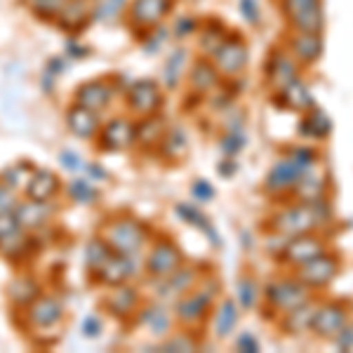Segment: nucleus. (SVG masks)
Masks as SVG:
<instances>
[{
	"instance_id": "4be33fe9",
	"label": "nucleus",
	"mask_w": 353,
	"mask_h": 353,
	"mask_svg": "<svg viewBox=\"0 0 353 353\" xmlns=\"http://www.w3.org/2000/svg\"><path fill=\"white\" fill-rule=\"evenodd\" d=\"M66 128L71 130V134H76L78 139H97L101 132V121L99 113L85 109L81 104H73L66 111Z\"/></svg>"
},
{
	"instance_id": "1a4fd4ad",
	"label": "nucleus",
	"mask_w": 353,
	"mask_h": 353,
	"mask_svg": "<svg viewBox=\"0 0 353 353\" xmlns=\"http://www.w3.org/2000/svg\"><path fill=\"white\" fill-rule=\"evenodd\" d=\"M184 264V252L174 241L161 238L151 245L144 259V271L149 273L151 281H163V278L172 276V273Z\"/></svg>"
},
{
	"instance_id": "9d476101",
	"label": "nucleus",
	"mask_w": 353,
	"mask_h": 353,
	"mask_svg": "<svg viewBox=\"0 0 353 353\" xmlns=\"http://www.w3.org/2000/svg\"><path fill=\"white\" fill-rule=\"evenodd\" d=\"M301 76V64L292 57V52L283 45V48H273L264 61V81L271 88V92H278L292 83L294 78Z\"/></svg>"
},
{
	"instance_id": "4d7b16f0",
	"label": "nucleus",
	"mask_w": 353,
	"mask_h": 353,
	"mask_svg": "<svg viewBox=\"0 0 353 353\" xmlns=\"http://www.w3.org/2000/svg\"><path fill=\"white\" fill-rule=\"evenodd\" d=\"M59 163H61V168L68 170V172H78V170L83 168L81 156H78V153H73V151H61L59 153Z\"/></svg>"
},
{
	"instance_id": "9b49d317",
	"label": "nucleus",
	"mask_w": 353,
	"mask_h": 353,
	"mask_svg": "<svg viewBox=\"0 0 353 353\" xmlns=\"http://www.w3.org/2000/svg\"><path fill=\"white\" fill-rule=\"evenodd\" d=\"M125 101H128L130 111H132L137 118L156 116V113H161L163 109V88L156 81H151V78L134 81L125 90Z\"/></svg>"
},
{
	"instance_id": "f8f14e48",
	"label": "nucleus",
	"mask_w": 353,
	"mask_h": 353,
	"mask_svg": "<svg viewBox=\"0 0 353 353\" xmlns=\"http://www.w3.org/2000/svg\"><path fill=\"white\" fill-rule=\"evenodd\" d=\"M327 252V243L323 241L316 233H304V236H294L290 238L283 248V252L278 254V259L288 266V269L297 271L299 266L309 264L311 259H316L318 254Z\"/></svg>"
},
{
	"instance_id": "2eb2a0df",
	"label": "nucleus",
	"mask_w": 353,
	"mask_h": 353,
	"mask_svg": "<svg viewBox=\"0 0 353 353\" xmlns=\"http://www.w3.org/2000/svg\"><path fill=\"white\" fill-rule=\"evenodd\" d=\"M101 151H128L137 144V123L130 118H111L106 125H101L99 132Z\"/></svg>"
},
{
	"instance_id": "c03bdc74",
	"label": "nucleus",
	"mask_w": 353,
	"mask_h": 353,
	"mask_svg": "<svg viewBox=\"0 0 353 353\" xmlns=\"http://www.w3.org/2000/svg\"><path fill=\"white\" fill-rule=\"evenodd\" d=\"M68 196L73 198L76 203H81V205H92L97 201V189L92 186V179H73L71 184H68Z\"/></svg>"
},
{
	"instance_id": "a211bd4d",
	"label": "nucleus",
	"mask_w": 353,
	"mask_h": 353,
	"mask_svg": "<svg viewBox=\"0 0 353 353\" xmlns=\"http://www.w3.org/2000/svg\"><path fill=\"white\" fill-rule=\"evenodd\" d=\"M26 318L33 327H54L64 318V304L57 297H52V294H41L33 304L26 306Z\"/></svg>"
},
{
	"instance_id": "2f4dec72",
	"label": "nucleus",
	"mask_w": 353,
	"mask_h": 353,
	"mask_svg": "<svg viewBox=\"0 0 353 353\" xmlns=\"http://www.w3.org/2000/svg\"><path fill=\"white\" fill-rule=\"evenodd\" d=\"M299 132L316 141L327 139L330 132H332V118H330L321 106H313V109H309L306 113H301Z\"/></svg>"
},
{
	"instance_id": "a19ab883",
	"label": "nucleus",
	"mask_w": 353,
	"mask_h": 353,
	"mask_svg": "<svg viewBox=\"0 0 353 353\" xmlns=\"http://www.w3.org/2000/svg\"><path fill=\"white\" fill-rule=\"evenodd\" d=\"M219 149L224 153L226 158H233L238 156L243 149H245V134H243V125L238 123H229V130L226 134L219 139Z\"/></svg>"
},
{
	"instance_id": "ddd939ff",
	"label": "nucleus",
	"mask_w": 353,
	"mask_h": 353,
	"mask_svg": "<svg viewBox=\"0 0 353 353\" xmlns=\"http://www.w3.org/2000/svg\"><path fill=\"white\" fill-rule=\"evenodd\" d=\"M349 323H351V318H349L346 304H341V301H323V304L318 306L311 334H316V337L323 341H334L337 334L349 325Z\"/></svg>"
},
{
	"instance_id": "6e6d98bb",
	"label": "nucleus",
	"mask_w": 353,
	"mask_h": 353,
	"mask_svg": "<svg viewBox=\"0 0 353 353\" xmlns=\"http://www.w3.org/2000/svg\"><path fill=\"white\" fill-rule=\"evenodd\" d=\"M236 349L243 353H257L261 351V344L252 332H241V337L236 339Z\"/></svg>"
},
{
	"instance_id": "0eeeda50",
	"label": "nucleus",
	"mask_w": 353,
	"mask_h": 353,
	"mask_svg": "<svg viewBox=\"0 0 353 353\" xmlns=\"http://www.w3.org/2000/svg\"><path fill=\"white\" fill-rule=\"evenodd\" d=\"M212 64L217 66L224 81H236L245 73V68L250 64V48L245 43L243 36L231 33L224 38V43L219 45V50L212 54Z\"/></svg>"
},
{
	"instance_id": "dca6fc26",
	"label": "nucleus",
	"mask_w": 353,
	"mask_h": 353,
	"mask_svg": "<svg viewBox=\"0 0 353 353\" xmlns=\"http://www.w3.org/2000/svg\"><path fill=\"white\" fill-rule=\"evenodd\" d=\"M285 48L301 66H311L321 61L323 52H325V41H323V33L290 31L285 38Z\"/></svg>"
},
{
	"instance_id": "423d86ee",
	"label": "nucleus",
	"mask_w": 353,
	"mask_h": 353,
	"mask_svg": "<svg viewBox=\"0 0 353 353\" xmlns=\"http://www.w3.org/2000/svg\"><path fill=\"white\" fill-rule=\"evenodd\" d=\"M219 285L217 283H205V285H196L191 292H186L184 297L176 299L174 304V316L184 325H201L210 311L214 309V299H217Z\"/></svg>"
},
{
	"instance_id": "603ef678",
	"label": "nucleus",
	"mask_w": 353,
	"mask_h": 353,
	"mask_svg": "<svg viewBox=\"0 0 353 353\" xmlns=\"http://www.w3.org/2000/svg\"><path fill=\"white\" fill-rule=\"evenodd\" d=\"M17 231H21V226L17 221L14 212H0V243L8 241L10 236H14Z\"/></svg>"
},
{
	"instance_id": "4c0bfd02",
	"label": "nucleus",
	"mask_w": 353,
	"mask_h": 353,
	"mask_svg": "<svg viewBox=\"0 0 353 353\" xmlns=\"http://www.w3.org/2000/svg\"><path fill=\"white\" fill-rule=\"evenodd\" d=\"M111 254H113V250L109 248V243L101 236H97L88 243V248H85V266H88V271L94 276V273L109 261Z\"/></svg>"
},
{
	"instance_id": "7ed1b4c3",
	"label": "nucleus",
	"mask_w": 353,
	"mask_h": 353,
	"mask_svg": "<svg viewBox=\"0 0 353 353\" xmlns=\"http://www.w3.org/2000/svg\"><path fill=\"white\" fill-rule=\"evenodd\" d=\"M101 238L109 243L113 252L137 257L149 241V229L134 217H116L101 226Z\"/></svg>"
},
{
	"instance_id": "c85d7f7f",
	"label": "nucleus",
	"mask_w": 353,
	"mask_h": 353,
	"mask_svg": "<svg viewBox=\"0 0 353 353\" xmlns=\"http://www.w3.org/2000/svg\"><path fill=\"white\" fill-rule=\"evenodd\" d=\"M168 121L156 113V116L141 118V123L137 125V144L141 149H161V144L165 141V134H168Z\"/></svg>"
},
{
	"instance_id": "ea45409f",
	"label": "nucleus",
	"mask_w": 353,
	"mask_h": 353,
	"mask_svg": "<svg viewBox=\"0 0 353 353\" xmlns=\"http://www.w3.org/2000/svg\"><path fill=\"white\" fill-rule=\"evenodd\" d=\"M236 297H238V306H241V309H254L261 299V290L250 276H243V278H238V283H236Z\"/></svg>"
},
{
	"instance_id": "3c124183",
	"label": "nucleus",
	"mask_w": 353,
	"mask_h": 353,
	"mask_svg": "<svg viewBox=\"0 0 353 353\" xmlns=\"http://www.w3.org/2000/svg\"><path fill=\"white\" fill-rule=\"evenodd\" d=\"M21 201H17V191L12 186H8L5 181H0V212H14L17 205Z\"/></svg>"
},
{
	"instance_id": "7c9ffc66",
	"label": "nucleus",
	"mask_w": 353,
	"mask_h": 353,
	"mask_svg": "<svg viewBox=\"0 0 353 353\" xmlns=\"http://www.w3.org/2000/svg\"><path fill=\"white\" fill-rule=\"evenodd\" d=\"M139 321H141V325L153 334V337H168V334L172 332V325H174L172 311H170L165 304L146 306V309L139 313Z\"/></svg>"
},
{
	"instance_id": "c756f323",
	"label": "nucleus",
	"mask_w": 353,
	"mask_h": 353,
	"mask_svg": "<svg viewBox=\"0 0 353 353\" xmlns=\"http://www.w3.org/2000/svg\"><path fill=\"white\" fill-rule=\"evenodd\" d=\"M104 306L109 309L111 316L116 318H128L139 309V292L134 288H130L128 283L113 288V294H109L104 301Z\"/></svg>"
},
{
	"instance_id": "8fccbe9b",
	"label": "nucleus",
	"mask_w": 353,
	"mask_h": 353,
	"mask_svg": "<svg viewBox=\"0 0 353 353\" xmlns=\"http://www.w3.org/2000/svg\"><path fill=\"white\" fill-rule=\"evenodd\" d=\"M191 196H193V201H198V203H210L217 196V191H214V186L210 184L208 179H196L191 186Z\"/></svg>"
},
{
	"instance_id": "39448f33",
	"label": "nucleus",
	"mask_w": 353,
	"mask_h": 353,
	"mask_svg": "<svg viewBox=\"0 0 353 353\" xmlns=\"http://www.w3.org/2000/svg\"><path fill=\"white\" fill-rule=\"evenodd\" d=\"M283 19L290 31L323 33L327 24L325 3L323 0H278Z\"/></svg>"
},
{
	"instance_id": "f3484780",
	"label": "nucleus",
	"mask_w": 353,
	"mask_h": 353,
	"mask_svg": "<svg viewBox=\"0 0 353 353\" xmlns=\"http://www.w3.org/2000/svg\"><path fill=\"white\" fill-rule=\"evenodd\" d=\"M273 101H276L281 109H288L294 113H306L316 106L309 83H306L301 76L294 78L292 83H288L285 88H281L278 92H273Z\"/></svg>"
},
{
	"instance_id": "49530a36",
	"label": "nucleus",
	"mask_w": 353,
	"mask_h": 353,
	"mask_svg": "<svg viewBox=\"0 0 353 353\" xmlns=\"http://www.w3.org/2000/svg\"><path fill=\"white\" fill-rule=\"evenodd\" d=\"M238 10L248 26H259L261 24V3L259 0H238Z\"/></svg>"
},
{
	"instance_id": "5701e85b",
	"label": "nucleus",
	"mask_w": 353,
	"mask_h": 353,
	"mask_svg": "<svg viewBox=\"0 0 353 353\" xmlns=\"http://www.w3.org/2000/svg\"><path fill=\"white\" fill-rule=\"evenodd\" d=\"M61 189V181L52 170H45V168H36L33 174L28 176L24 193L28 201H41V203H50L52 198L59 193Z\"/></svg>"
},
{
	"instance_id": "b1692460",
	"label": "nucleus",
	"mask_w": 353,
	"mask_h": 353,
	"mask_svg": "<svg viewBox=\"0 0 353 353\" xmlns=\"http://www.w3.org/2000/svg\"><path fill=\"white\" fill-rule=\"evenodd\" d=\"M113 99V85L97 78V81H88L83 83L81 88L76 90V104L85 106L90 111H97L101 113L106 106L111 104Z\"/></svg>"
},
{
	"instance_id": "412c9836",
	"label": "nucleus",
	"mask_w": 353,
	"mask_h": 353,
	"mask_svg": "<svg viewBox=\"0 0 353 353\" xmlns=\"http://www.w3.org/2000/svg\"><path fill=\"white\" fill-rule=\"evenodd\" d=\"M132 273H134V257H132V254L113 252L109 257V261H106V264L101 266L94 276H97V281H99L101 285L116 288V285L128 283L130 278H132Z\"/></svg>"
},
{
	"instance_id": "c9c22d12",
	"label": "nucleus",
	"mask_w": 353,
	"mask_h": 353,
	"mask_svg": "<svg viewBox=\"0 0 353 353\" xmlns=\"http://www.w3.org/2000/svg\"><path fill=\"white\" fill-rule=\"evenodd\" d=\"M201 36H198V48H201V52L208 57V59H212V54L219 50V45L224 43V38L229 36V31H226V26L221 24V21H208V24L201 26Z\"/></svg>"
},
{
	"instance_id": "473e14b6",
	"label": "nucleus",
	"mask_w": 353,
	"mask_h": 353,
	"mask_svg": "<svg viewBox=\"0 0 353 353\" xmlns=\"http://www.w3.org/2000/svg\"><path fill=\"white\" fill-rule=\"evenodd\" d=\"M186 64H189V52L186 48H174L172 52L168 54L163 66V85L168 90H176L181 85L186 76Z\"/></svg>"
},
{
	"instance_id": "09e8293b",
	"label": "nucleus",
	"mask_w": 353,
	"mask_h": 353,
	"mask_svg": "<svg viewBox=\"0 0 353 353\" xmlns=\"http://www.w3.org/2000/svg\"><path fill=\"white\" fill-rule=\"evenodd\" d=\"M168 28H161V26H156L153 31L146 33V38H144V52H158V50L163 48L165 41H168Z\"/></svg>"
},
{
	"instance_id": "6ab92c4d",
	"label": "nucleus",
	"mask_w": 353,
	"mask_h": 353,
	"mask_svg": "<svg viewBox=\"0 0 353 353\" xmlns=\"http://www.w3.org/2000/svg\"><path fill=\"white\" fill-rule=\"evenodd\" d=\"M221 81H224V78H221L217 66H214L212 59H208V57L193 61L189 68V88L201 97H210L217 92L221 88Z\"/></svg>"
},
{
	"instance_id": "f257e3e1",
	"label": "nucleus",
	"mask_w": 353,
	"mask_h": 353,
	"mask_svg": "<svg viewBox=\"0 0 353 353\" xmlns=\"http://www.w3.org/2000/svg\"><path fill=\"white\" fill-rule=\"evenodd\" d=\"M330 217H332V212H330L327 201H299L278 210L269 221V229L285 238H294L304 236V233H316L321 226L327 224Z\"/></svg>"
},
{
	"instance_id": "37998d69",
	"label": "nucleus",
	"mask_w": 353,
	"mask_h": 353,
	"mask_svg": "<svg viewBox=\"0 0 353 353\" xmlns=\"http://www.w3.org/2000/svg\"><path fill=\"white\" fill-rule=\"evenodd\" d=\"M33 165L31 163H14V165H10L8 170L3 172V176H0V181H5L8 186H12V189L17 191L19 186H26V181H28V176L33 174Z\"/></svg>"
},
{
	"instance_id": "13d9d810",
	"label": "nucleus",
	"mask_w": 353,
	"mask_h": 353,
	"mask_svg": "<svg viewBox=\"0 0 353 353\" xmlns=\"http://www.w3.org/2000/svg\"><path fill=\"white\" fill-rule=\"evenodd\" d=\"M332 344L337 346L339 351H353V323H349V325L341 330Z\"/></svg>"
},
{
	"instance_id": "680f3d73",
	"label": "nucleus",
	"mask_w": 353,
	"mask_h": 353,
	"mask_svg": "<svg viewBox=\"0 0 353 353\" xmlns=\"http://www.w3.org/2000/svg\"><path fill=\"white\" fill-rule=\"evenodd\" d=\"M92 3H99V0H92Z\"/></svg>"
},
{
	"instance_id": "6e6552de",
	"label": "nucleus",
	"mask_w": 353,
	"mask_h": 353,
	"mask_svg": "<svg viewBox=\"0 0 353 353\" xmlns=\"http://www.w3.org/2000/svg\"><path fill=\"white\" fill-rule=\"evenodd\" d=\"M174 0H132L125 10L128 26L137 33H149L156 26H161L165 17L172 12Z\"/></svg>"
},
{
	"instance_id": "20e7f679",
	"label": "nucleus",
	"mask_w": 353,
	"mask_h": 353,
	"mask_svg": "<svg viewBox=\"0 0 353 353\" xmlns=\"http://www.w3.org/2000/svg\"><path fill=\"white\" fill-rule=\"evenodd\" d=\"M313 290L306 288L304 283L294 278H278L266 285V290L261 292V299H264L266 311L273 313V316H285L288 311L297 309V306L306 304L313 297Z\"/></svg>"
},
{
	"instance_id": "4468645a",
	"label": "nucleus",
	"mask_w": 353,
	"mask_h": 353,
	"mask_svg": "<svg viewBox=\"0 0 353 353\" xmlns=\"http://www.w3.org/2000/svg\"><path fill=\"white\" fill-rule=\"evenodd\" d=\"M339 271H341L339 259L334 257V254H330V250H327V252L318 254L316 259H311L309 264L299 266V269L294 271V276H297L306 288L323 290L339 276Z\"/></svg>"
},
{
	"instance_id": "a878e982",
	"label": "nucleus",
	"mask_w": 353,
	"mask_h": 353,
	"mask_svg": "<svg viewBox=\"0 0 353 353\" xmlns=\"http://www.w3.org/2000/svg\"><path fill=\"white\" fill-rule=\"evenodd\" d=\"M94 19V5L92 0H66V5L61 8V12L57 14V26H61L64 31H81L83 26H88V21Z\"/></svg>"
},
{
	"instance_id": "864d4df0",
	"label": "nucleus",
	"mask_w": 353,
	"mask_h": 353,
	"mask_svg": "<svg viewBox=\"0 0 353 353\" xmlns=\"http://www.w3.org/2000/svg\"><path fill=\"white\" fill-rule=\"evenodd\" d=\"M163 351H196V341L189 334H174L163 344Z\"/></svg>"
},
{
	"instance_id": "72a5a7b5",
	"label": "nucleus",
	"mask_w": 353,
	"mask_h": 353,
	"mask_svg": "<svg viewBox=\"0 0 353 353\" xmlns=\"http://www.w3.org/2000/svg\"><path fill=\"white\" fill-rule=\"evenodd\" d=\"M174 212L179 214L181 221H186L189 226H196L198 231H203L205 236L210 238V243H212V245H221L219 236H217V229H214V226L210 224L208 214H203L201 210L196 208V205H191V203H176L174 205Z\"/></svg>"
},
{
	"instance_id": "5fc2aeb1",
	"label": "nucleus",
	"mask_w": 353,
	"mask_h": 353,
	"mask_svg": "<svg viewBox=\"0 0 353 353\" xmlns=\"http://www.w3.org/2000/svg\"><path fill=\"white\" fill-rule=\"evenodd\" d=\"M101 330H104V323H101L99 316H94V313H90V316L83 318V337L88 339H97L101 334Z\"/></svg>"
},
{
	"instance_id": "bf43d9fd",
	"label": "nucleus",
	"mask_w": 353,
	"mask_h": 353,
	"mask_svg": "<svg viewBox=\"0 0 353 353\" xmlns=\"http://www.w3.org/2000/svg\"><path fill=\"white\" fill-rule=\"evenodd\" d=\"M236 170H238V165L233 163V158H226L224 163H219V165H217V172H219L221 176H233V174H236Z\"/></svg>"
},
{
	"instance_id": "aec40b11",
	"label": "nucleus",
	"mask_w": 353,
	"mask_h": 353,
	"mask_svg": "<svg viewBox=\"0 0 353 353\" xmlns=\"http://www.w3.org/2000/svg\"><path fill=\"white\" fill-rule=\"evenodd\" d=\"M318 301L316 299H309L306 304L297 306V309L288 311L285 316L278 318V325H281V330L285 334H290V337H301V334L311 332L313 327V321H316V313H318Z\"/></svg>"
},
{
	"instance_id": "cd10ccee",
	"label": "nucleus",
	"mask_w": 353,
	"mask_h": 353,
	"mask_svg": "<svg viewBox=\"0 0 353 353\" xmlns=\"http://www.w3.org/2000/svg\"><path fill=\"white\" fill-rule=\"evenodd\" d=\"M238 321H241V306L233 299H224L214 306L212 313V332L217 339H226L236 332Z\"/></svg>"
},
{
	"instance_id": "052dcab7",
	"label": "nucleus",
	"mask_w": 353,
	"mask_h": 353,
	"mask_svg": "<svg viewBox=\"0 0 353 353\" xmlns=\"http://www.w3.org/2000/svg\"><path fill=\"white\" fill-rule=\"evenodd\" d=\"M68 54H71V57H88L90 50L81 48V45H68Z\"/></svg>"
},
{
	"instance_id": "f03ea898",
	"label": "nucleus",
	"mask_w": 353,
	"mask_h": 353,
	"mask_svg": "<svg viewBox=\"0 0 353 353\" xmlns=\"http://www.w3.org/2000/svg\"><path fill=\"white\" fill-rule=\"evenodd\" d=\"M316 168H318V153L313 149H309V146L290 149L288 156L278 158V161L271 165L269 172H266L264 191L269 193V196H285V193H292L294 186L301 181V176Z\"/></svg>"
},
{
	"instance_id": "e433bc0d",
	"label": "nucleus",
	"mask_w": 353,
	"mask_h": 353,
	"mask_svg": "<svg viewBox=\"0 0 353 353\" xmlns=\"http://www.w3.org/2000/svg\"><path fill=\"white\" fill-rule=\"evenodd\" d=\"M8 294H10V299L14 301L17 306H28V304H33L38 297H41V285H38L33 278H17V281L10 283V288H8Z\"/></svg>"
},
{
	"instance_id": "bb28decb",
	"label": "nucleus",
	"mask_w": 353,
	"mask_h": 353,
	"mask_svg": "<svg viewBox=\"0 0 353 353\" xmlns=\"http://www.w3.org/2000/svg\"><path fill=\"white\" fill-rule=\"evenodd\" d=\"M52 214H54V208H50V203L28 201V198L24 203L17 205V210H14V217L24 231H38L41 226L48 224Z\"/></svg>"
},
{
	"instance_id": "a18cd8bd",
	"label": "nucleus",
	"mask_w": 353,
	"mask_h": 353,
	"mask_svg": "<svg viewBox=\"0 0 353 353\" xmlns=\"http://www.w3.org/2000/svg\"><path fill=\"white\" fill-rule=\"evenodd\" d=\"M66 5V0H31V10L38 17H45V19H57V14L61 12V8Z\"/></svg>"
},
{
	"instance_id": "79ce46f5",
	"label": "nucleus",
	"mask_w": 353,
	"mask_h": 353,
	"mask_svg": "<svg viewBox=\"0 0 353 353\" xmlns=\"http://www.w3.org/2000/svg\"><path fill=\"white\" fill-rule=\"evenodd\" d=\"M128 10V0H99L94 3V19L97 21H116Z\"/></svg>"
},
{
	"instance_id": "f704fd0d",
	"label": "nucleus",
	"mask_w": 353,
	"mask_h": 353,
	"mask_svg": "<svg viewBox=\"0 0 353 353\" xmlns=\"http://www.w3.org/2000/svg\"><path fill=\"white\" fill-rule=\"evenodd\" d=\"M292 193L299 198V201H306V203L325 201L327 181H325V176H323V174H318L316 170H311V172H306L304 176H301V181L294 186Z\"/></svg>"
},
{
	"instance_id": "58836bf2",
	"label": "nucleus",
	"mask_w": 353,
	"mask_h": 353,
	"mask_svg": "<svg viewBox=\"0 0 353 353\" xmlns=\"http://www.w3.org/2000/svg\"><path fill=\"white\" fill-rule=\"evenodd\" d=\"M189 149V139H186V132L179 128H170L168 134H165V141L161 144L163 156H168L170 161H179L181 156Z\"/></svg>"
},
{
	"instance_id": "393cba45",
	"label": "nucleus",
	"mask_w": 353,
	"mask_h": 353,
	"mask_svg": "<svg viewBox=\"0 0 353 353\" xmlns=\"http://www.w3.org/2000/svg\"><path fill=\"white\" fill-rule=\"evenodd\" d=\"M156 283H161V290H158V292H161V297L179 299V297H184L186 292H191V290L201 283V276H198V271L193 269V266L181 264L179 269L172 273V276L163 278V281H156Z\"/></svg>"
},
{
	"instance_id": "de8ad7c7",
	"label": "nucleus",
	"mask_w": 353,
	"mask_h": 353,
	"mask_svg": "<svg viewBox=\"0 0 353 353\" xmlns=\"http://www.w3.org/2000/svg\"><path fill=\"white\" fill-rule=\"evenodd\" d=\"M172 31H174V38H189V36H193V33L201 31V21H198L196 17H191V14L179 17Z\"/></svg>"
}]
</instances>
